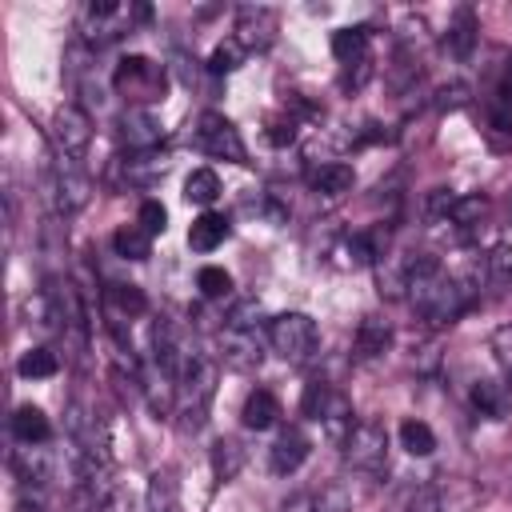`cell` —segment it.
Wrapping results in <instances>:
<instances>
[{
	"label": "cell",
	"instance_id": "obj_12",
	"mask_svg": "<svg viewBox=\"0 0 512 512\" xmlns=\"http://www.w3.org/2000/svg\"><path fill=\"white\" fill-rule=\"evenodd\" d=\"M308 452H312V440L304 436V428L288 424V428L276 432V440L268 448V468L276 476H292V472H300V464L308 460Z\"/></svg>",
	"mask_w": 512,
	"mask_h": 512
},
{
	"label": "cell",
	"instance_id": "obj_42",
	"mask_svg": "<svg viewBox=\"0 0 512 512\" xmlns=\"http://www.w3.org/2000/svg\"><path fill=\"white\" fill-rule=\"evenodd\" d=\"M508 496H512V468H508Z\"/></svg>",
	"mask_w": 512,
	"mask_h": 512
},
{
	"label": "cell",
	"instance_id": "obj_6",
	"mask_svg": "<svg viewBox=\"0 0 512 512\" xmlns=\"http://www.w3.org/2000/svg\"><path fill=\"white\" fill-rule=\"evenodd\" d=\"M192 144L212 156V160H232V164H248V148L236 132V124L220 112H200L196 116V128H192Z\"/></svg>",
	"mask_w": 512,
	"mask_h": 512
},
{
	"label": "cell",
	"instance_id": "obj_1",
	"mask_svg": "<svg viewBox=\"0 0 512 512\" xmlns=\"http://www.w3.org/2000/svg\"><path fill=\"white\" fill-rule=\"evenodd\" d=\"M264 336H268V348L284 364H292V368L308 364L316 356V348H320V332H316V320L308 312H280V316H272Z\"/></svg>",
	"mask_w": 512,
	"mask_h": 512
},
{
	"label": "cell",
	"instance_id": "obj_3",
	"mask_svg": "<svg viewBox=\"0 0 512 512\" xmlns=\"http://www.w3.org/2000/svg\"><path fill=\"white\" fill-rule=\"evenodd\" d=\"M212 396H216V364L208 356H196L180 372V392H176V416H180V424L196 432L208 420Z\"/></svg>",
	"mask_w": 512,
	"mask_h": 512
},
{
	"label": "cell",
	"instance_id": "obj_25",
	"mask_svg": "<svg viewBox=\"0 0 512 512\" xmlns=\"http://www.w3.org/2000/svg\"><path fill=\"white\" fill-rule=\"evenodd\" d=\"M400 448L408 452V456H432L436 452V432L428 428V420H420V416H408L404 424H400Z\"/></svg>",
	"mask_w": 512,
	"mask_h": 512
},
{
	"label": "cell",
	"instance_id": "obj_40",
	"mask_svg": "<svg viewBox=\"0 0 512 512\" xmlns=\"http://www.w3.org/2000/svg\"><path fill=\"white\" fill-rule=\"evenodd\" d=\"M272 144H292L296 140V116L292 112H284V116H276V120H268V132H264Z\"/></svg>",
	"mask_w": 512,
	"mask_h": 512
},
{
	"label": "cell",
	"instance_id": "obj_29",
	"mask_svg": "<svg viewBox=\"0 0 512 512\" xmlns=\"http://www.w3.org/2000/svg\"><path fill=\"white\" fill-rule=\"evenodd\" d=\"M476 16H472V8H460L456 12V20H452V28H448V48H452V56H468L472 48H476Z\"/></svg>",
	"mask_w": 512,
	"mask_h": 512
},
{
	"label": "cell",
	"instance_id": "obj_32",
	"mask_svg": "<svg viewBox=\"0 0 512 512\" xmlns=\"http://www.w3.org/2000/svg\"><path fill=\"white\" fill-rule=\"evenodd\" d=\"M484 280L496 284V288H508L512 284V248L508 244H496L484 256Z\"/></svg>",
	"mask_w": 512,
	"mask_h": 512
},
{
	"label": "cell",
	"instance_id": "obj_39",
	"mask_svg": "<svg viewBox=\"0 0 512 512\" xmlns=\"http://www.w3.org/2000/svg\"><path fill=\"white\" fill-rule=\"evenodd\" d=\"M92 512H132V496L112 480V484L96 496V508H92Z\"/></svg>",
	"mask_w": 512,
	"mask_h": 512
},
{
	"label": "cell",
	"instance_id": "obj_16",
	"mask_svg": "<svg viewBox=\"0 0 512 512\" xmlns=\"http://www.w3.org/2000/svg\"><path fill=\"white\" fill-rule=\"evenodd\" d=\"M304 180H308V188H312L316 196H344V192L356 188V172H352V164H344V160L316 164V168H308Z\"/></svg>",
	"mask_w": 512,
	"mask_h": 512
},
{
	"label": "cell",
	"instance_id": "obj_33",
	"mask_svg": "<svg viewBox=\"0 0 512 512\" xmlns=\"http://www.w3.org/2000/svg\"><path fill=\"white\" fill-rule=\"evenodd\" d=\"M240 60H244V48H240L236 40H220V44L212 48V56H208V72H212V76H228V72L240 68Z\"/></svg>",
	"mask_w": 512,
	"mask_h": 512
},
{
	"label": "cell",
	"instance_id": "obj_19",
	"mask_svg": "<svg viewBox=\"0 0 512 512\" xmlns=\"http://www.w3.org/2000/svg\"><path fill=\"white\" fill-rule=\"evenodd\" d=\"M240 424L252 428V432H268L280 424V400L268 392V388H252L244 396V408H240Z\"/></svg>",
	"mask_w": 512,
	"mask_h": 512
},
{
	"label": "cell",
	"instance_id": "obj_9",
	"mask_svg": "<svg viewBox=\"0 0 512 512\" xmlns=\"http://www.w3.org/2000/svg\"><path fill=\"white\" fill-rule=\"evenodd\" d=\"M276 28H280V16H276V8H268V4H240L236 8V44L244 48V52H264L272 40H276Z\"/></svg>",
	"mask_w": 512,
	"mask_h": 512
},
{
	"label": "cell",
	"instance_id": "obj_18",
	"mask_svg": "<svg viewBox=\"0 0 512 512\" xmlns=\"http://www.w3.org/2000/svg\"><path fill=\"white\" fill-rule=\"evenodd\" d=\"M468 400H472V412H480V416H488V420H504V416L512 412V392H508V384H504V380H492V376L476 380Z\"/></svg>",
	"mask_w": 512,
	"mask_h": 512
},
{
	"label": "cell",
	"instance_id": "obj_30",
	"mask_svg": "<svg viewBox=\"0 0 512 512\" xmlns=\"http://www.w3.org/2000/svg\"><path fill=\"white\" fill-rule=\"evenodd\" d=\"M332 396H336V388H332L328 380H308V384H304V396H300V412L320 424V416H324V408L332 404Z\"/></svg>",
	"mask_w": 512,
	"mask_h": 512
},
{
	"label": "cell",
	"instance_id": "obj_15",
	"mask_svg": "<svg viewBox=\"0 0 512 512\" xmlns=\"http://www.w3.org/2000/svg\"><path fill=\"white\" fill-rule=\"evenodd\" d=\"M12 468L28 488H44L52 480V452L44 444H16Z\"/></svg>",
	"mask_w": 512,
	"mask_h": 512
},
{
	"label": "cell",
	"instance_id": "obj_41",
	"mask_svg": "<svg viewBox=\"0 0 512 512\" xmlns=\"http://www.w3.org/2000/svg\"><path fill=\"white\" fill-rule=\"evenodd\" d=\"M280 512H312V496L308 492H296V496H288L280 504Z\"/></svg>",
	"mask_w": 512,
	"mask_h": 512
},
{
	"label": "cell",
	"instance_id": "obj_13",
	"mask_svg": "<svg viewBox=\"0 0 512 512\" xmlns=\"http://www.w3.org/2000/svg\"><path fill=\"white\" fill-rule=\"evenodd\" d=\"M172 160L164 152H128L120 160V184L128 188H156L168 176Z\"/></svg>",
	"mask_w": 512,
	"mask_h": 512
},
{
	"label": "cell",
	"instance_id": "obj_20",
	"mask_svg": "<svg viewBox=\"0 0 512 512\" xmlns=\"http://www.w3.org/2000/svg\"><path fill=\"white\" fill-rule=\"evenodd\" d=\"M104 308H108V320H136L148 312V296L136 288V284H108L104 288Z\"/></svg>",
	"mask_w": 512,
	"mask_h": 512
},
{
	"label": "cell",
	"instance_id": "obj_26",
	"mask_svg": "<svg viewBox=\"0 0 512 512\" xmlns=\"http://www.w3.org/2000/svg\"><path fill=\"white\" fill-rule=\"evenodd\" d=\"M144 508L148 512H180V496H176V476L172 472H152L148 476Z\"/></svg>",
	"mask_w": 512,
	"mask_h": 512
},
{
	"label": "cell",
	"instance_id": "obj_21",
	"mask_svg": "<svg viewBox=\"0 0 512 512\" xmlns=\"http://www.w3.org/2000/svg\"><path fill=\"white\" fill-rule=\"evenodd\" d=\"M12 436H16V444H48L52 440V424L36 404H20L12 412Z\"/></svg>",
	"mask_w": 512,
	"mask_h": 512
},
{
	"label": "cell",
	"instance_id": "obj_2",
	"mask_svg": "<svg viewBox=\"0 0 512 512\" xmlns=\"http://www.w3.org/2000/svg\"><path fill=\"white\" fill-rule=\"evenodd\" d=\"M112 88L128 100V108H148L156 100H164V88H168V72L164 64H156L152 56H124L112 72Z\"/></svg>",
	"mask_w": 512,
	"mask_h": 512
},
{
	"label": "cell",
	"instance_id": "obj_17",
	"mask_svg": "<svg viewBox=\"0 0 512 512\" xmlns=\"http://www.w3.org/2000/svg\"><path fill=\"white\" fill-rule=\"evenodd\" d=\"M232 236V220L224 216V212H200L196 220H192V228H188V248L192 252H212V248H220L224 240Z\"/></svg>",
	"mask_w": 512,
	"mask_h": 512
},
{
	"label": "cell",
	"instance_id": "obj_23",
	"mask_svg": "<svg viewBox=\"0 0 512 512\" xmlns=\"http://www.w3.org/2000/svg\"><path fill=\"white\" fill-rule=\"evenodd\" d=\"M220 192H224V188H220V176H216L212 168H192V172L184 176V200L196 204V208H204V212L220 200Z\"/></svg>",
	"mask_w": 512,
	"mask_h": 512
},
{
	"label": "cell",
	"instance_id": "obj_34",
	"mask_svg": "<svg viewBox=\"0 0 512 512\" xmlns=\"http://www.w3.org/2000/svg\"><path fill=\"white\" fill-rule=\"evenodd\" d=\"M260 320H264V304H260L256 296H244V300H236V304L228 308L224 328H260Z\"/></svg>",
	"mask_w": 512,
	"mask_h": 512
},
{
	"label": "cell",
	"instance_id": "obj_11",
	"mask_svg": "<svg viewBox=\"0 0 512 512\" xmlns=\"http://www.w3.org/2000/svg\"><path fill=\"white\" fill-rule=\"evenodd\" d=\"M264 360V340L256 328H224L220 332V364L232 372H252Z\"/></svg>",
	"mask_w": 512,
	"mask_h": 512
},
{
	"label": "cell",
	"instance_id": "obj_35",
	"mask_svg": "<svg viewBox=\"0 0 512 512\" xmlns=\"http://www.w3.org/2000/svg\"><path fill=\"white\" fill-rule=\"evenodd\" d=\"M312 512H352V492L344 484H328L320 496H312Z\"/></svg>",
	"mask_w": 512,
	"mask_h": 512
},
{
	"label": "cell",
	"instance_id": "obj_31",
	"mask_svg": "<svg viewBox=\"0 0 512 512\" xmlns=\"http://www.w3.org/2000/svg\"><path fill=\"white\" fill-rule=\"evenodd\" d=\"M196 288H200L204 300H224V296H232V276L224 268H216V264H204L196 272Z\"/></svg>",
	"mask_w": 512,
	"mask_h": 512
},
{
	"label": "cell",
	"instance_id": "obj_38",
	"mask_svg": "<svg viewBox=\"0 0 512 512\" xmlns=\"http://www.w3.org/2000/svg\"><path fill=\"white\" fill-rule=\"evenodd\" d=\"M408 512H444V496H440V488L428 480V484H420L416 492H412V500H408Z\"/></svg>",
	"mask_w": 512,
	"mask_h": 512
},
{
	"label": "cell",
	"instance_id": "obj_7",
	"mask_svg": "<svg viewBox=\"0 0 512 512\" xmlns=\"http://www.w3.org/2000/svg\"><path fill=\"white\" fill-rule=\"evenodd\" d=\"M48 140H52V152L56 156H68V160H80L92 144V116L80 108V104H60L52 112V124H48Z\"/></svg>",
	"mask_w": 512,
	"mask_h": 512
},
{
	"label": "cell",
	"instance_id": "obj_10",
	"mask_svg": "<svg viewBox=\"0 0 512 512\" xmlns=\"http://www.w3.org/2000/svg\"><path fill=\"white\" fill-rule=\"evenodd\" d=\"M116 140L124 152H156L164 140V124L152 116V108H124L116 120Z\"/></svg>",
	"mask_w": 512,
	"mask_h": 512
},
{
	"label": "cell",
	"instance_id": "obj_4",
	"mask_svg": "<svg viewBox=\"0 0 512 512\" xmlns=\"http://www.w3.org/2000/svg\"><path fill=\"white\" fill-rule=\"evenodd\" d=\"M148 16H152L148 4L92 0V4H84V12H80V28H84V40L104 44V40H116V36L132 32V24H136V20H148Z\"/></svg>",
	"mask_w": 512,
	"mask_h": 512
},
{
	"label": "cell",
	"instance_id": "obj_37",
	"mask_svg": "<svg viewBox=\"0 0 512 512\" xmlns=\"http://www.w3.org/2000/svg\"><path fill=\"white\" fill-rule=\"evenodd\" d=\"M136 224H140L148 236H156V232H164V228H168V208H164L160 200H144V204H140Z\"/></svg>",
	"mask_w": 512,
	"mask_h": 512
},
{
	"label": "cell",
	"instance_id": "obj_14",
	"mask_svg": "<svg viewBox=\"0 0 512 512\" xmlns=\"http://www.w3.org/2000/svg\"><path fill=\"white\" fill-rule=\"evenodd\" d=\"M392 348V324L384 316H364L356 336H352V356L356 360H380Z\"/></svg>",
	"mask_w": 512,
	"mask_h": 512
},
{
	"label": "cell",
	"instance_id": "obj_8",
	"mask_svg": "<svg viewBox=\"0 0 512 512\" xmlns=\"http://www.w3.org/2000/svg\"><path fill=\"white\" fill-rule=\"evenodd\" d=\"M48 188H52L56 212H64V216L80 212V208L92 200V180H88V172L80 168V160H68V156H56L52 176H48Z\"/></svg>",
	"mask_w": 512,
	"mask_h": 512
},
{
	"label": "cell",
	"instance_id": "obj_24",
	"mask_svg": "<svg viewBox=\"0 0 512 512\" xmlns=\"http://www.w3.org/2000/svg\"><path fill=\"white\" fill-rule=\"evenodd\" d=\"M112 248H116V256H124V260H148V256H152V236H148L140 224H120V228L112 232Z\"/></svg>",
	"mask_w": 512,
	"mask_h": 512
},
{
	"label": "cell",
	"instance_id": "obj_36",
	"mask_svg": "<svg viewBox=\"0 0 512 512\" xmlns=\"http://www.w3.org/2000/svg\"><path fill=\"white\" fill-rule=\"evenodd\" d=\"M488 348H492V360H496V368L504 372V380H512V324L496 328L492 340H488Z\"/></svg>",
	"mask_w": 512,
	"mask_h": 512
},
{
	"label": "cell",
	"instance_id": "obj_27",
	"mask_svg": "<svg viewBox=\"0 0 512 512\" xmlns=\"http://www.w3.org/2000/svg\"><path fill=\"white\" fill-rule=\"evenodd\" d=\"M16 372H20L24 380H48V376H56V372H60V356H56L52 348L36 344V348H28V352L20 356Z\"/></svg>",
	"mask_w": 512,
	"mask_h": 512
},
{
	"label": "cell",
	"instance_id": "obj_22",
	"mask_svg": "<svg viewBox=\"0 0 512 512\" xmlns=\"http://www.w3.org/2000/svg\"><path fill=\"white\" fill-rule=\"evenodd\" d=\"M332 56H336L344 68L368 60V28H364V24L336 28V32H332Z\"/></svg>",
	"mask_w": 512,
	"mask_h": 512
},
{
	"label": "cell",
	"instance_id": "obj_28",
	"mask_svg": "<svg viewBox=\"0 0 512 512\" xmlns=\"http://www.w3.org/2000/svg\"><path fill=\"white\" fill-rule=\"evenodd\" d=\"M240 464H244V448H240V440L220 436V440L212 444V476L224 484V480H232V476L240 472Z\"/></svg>",
	"mask_w": 512,
	"mask_h": 512
},
{
	"label": "cell",
	"instance_id": "obj_5",
	"mask_svg": "<svg viewBox=\"0 0 512 512\" xmlns=\"http://www.w3.org/2000/svg\"><path fill=\"white\" fill-rule=\"evenodd\" d=\"M340 448H344V460L356 472H364V476H384L388 472V428L384 424L356 420Z\"/></svg>",
	"mask_w": 512,
	"mask_h": 512
}]
</instances>
